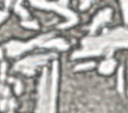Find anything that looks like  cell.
<instances>
[{"mask_svg":"<svg viewBox=\"0 0 128 113\" xmlns=\"http://www.w3.org/2000/svg\"><path fill=\"white\" fill-rule=\"evenodd\" d=\"M122 11H123V17L125 22L128 24V0H120Z\"/></svg>","mask_w":128,"mask_h":113,"instance_id":"cell-10","label":"cell"},{"mask_svg":"<svg viewBox=\"0 0 128 113\" xmlns=\"http://www.w3.org/2000/svg\"><path fill=\"white\" fill-rule=\"evenodd\" d=\"M21 3H22V0H17L16 1V4H15V12L18 13L21 16V18L23 19V21H27V20H29V14L26 11V9H24L22 7Z\"/></svg>","mask_w":128,"mask_h":113,"instance_id":"cell-8","label":"cell"},{"mask_svg":"<svg viewBox=\"0 0 128 113\" xmlns=\"http://www.w3.org/2000/svg\"><path fill=\"white\" fill-rule=\"evenodd\" d=\"M111 13H112V11H111V9H109V8H106V9L102 10L101 12H99V13L97 14V16L93 19L92 24L89 26L90 33H91V34L95 33V31H96L102 24H104L105 22L109 21L110 18H111Z\"/></svg>","mask_w":128,"mask_h":113,"instance_id":"cell-6","label":"cell"},{"mask_svg":"<svg viewBox=\"0 0 128 113\" xmlns=\"http://www.w3.org/2000/svg\"><path fill=\"white\" fill-rule=\"evenodd\" d=\"M95 66V64L93 62H89V63H84V64H80V65H77L75 67V70H88L90 68H93Z\"/></svg>","mask_w":128,"mask_h":113,"instance_id":"cell-12","label":"cell"},{"mask_svg":"<svg viewBox=\"0 0 128 113\" xmlns=\"http://www.w3.org/2000/svg\"><path fill=\"white\" fill-rule=\"evenodd\" d=\"M24 27H26V28H30V29H38V24H37V22L36 21H34V20H27V21H22V23H21Z\"/></svg>","mask_w":128,"mask_h":113,"instance_id":"cell-11","label":"cell"},{"mask_svg":"<svg viewBox=\"0 0 128 113\" xmlns=\"http://www.w3.org/2000/svg\"><path fill=\"white\" fill-rule=\"evenodd\" d=\"M81 45L82 48L72 54V59L99 55L111 58L115 49L128 47V29L117 28L111 31L105 30L100 36L84 38L81 41Z\"/></svg>","mask_w":128,"mask_h":113,"instance_id":"cell-1","label":"cell"},{"mask_svg":"<svg viewBox=\"0 0 128 113\" xmlns=\"http://www.w3.org/2000/svg\"><path fill=\"white\" fill-rule=\"evenodd\" d=\"M15 82V91H16V93L17 94H19L20 92H21V89H22V87H21V83L17 80V81H14Z\"/></svg>","mask_w":128,"mask_h":113,"instance_id":"cell-15","label":"cell"},{"mask_svg":"<svg viewBox=\"0 0 128 113\" xmlns=\"http://www.w3.org/2000/svg\"><path fill=\"white\" fill-rule=\"evenodd\" d=\"M118 91L122 94L124 92V77H123V67L119 68L118 71V84H117Z\"/></svg>","mask_w":128,"mask_h":113,"instance_id":"cell-9","label":"cell"},{"mask_svg":"<svg viewBox=\"0 0 128 113\" xmlns=\"http://www.w3.org/2000/svg\"><path fill=\"white\" fill-rule=\"evenodd\" d=\"M8 16V12L7 10H0V23Z\"/></svg>","mask_w":128,"mask_h":113,"instance_id":"cell-14","label":"cell"},{"mask_svg":"<svg viewBox=\"0 0 128 113\" xmlns=\"http://www.w3.org/2000/svg\"><path fill=\"white\" fill-rule=\"evenodd\" d=\"M54 32L42 34L28 42H19V41H10L5 45L6 53L9 57H15L23 52H26L35 47H46L48 45V41L54 37Z\"/></svg>","mask_w":128,"mask_h":113,"instance_id":"cell-3","label":"cell"},{"mask_svg":"<svg viewBox=\"0 0 128 113\" xmlns=\"http://www.w3.org/2000/svg\"><path fill=\"white\" fill-rule=\"evenodd\" d=\"M56 54L50 53V54H39V55H33V56H28L20 61H18L14 65V70L21 72L25 75L31 76L35 73L37 68L41 65H44L47 63L50 59L55 58Z\"/></svg>","mask_w":128,"mask_h":113,"instance_id":"cell-5","label":"cell"},{"mask_svg":"<svg viewBox=\"0 0 128 113\" xmlns=\"http://www.w3.org/2000/svg\"><path fill=\"white\" fill-rule=\"evenodd\" d=\"M29 1H30L31 5L34 6V7H37V8H40V9H46V10H53V11H56L59 14L65 16L66 19H67L66 22L59 25L58 28H61V29L68 28V27H71V26L75 25L78 22L77 15L73 11L68 9L67 6L61 5L58 1L57 2H50V1H47V0H29Z\"/></svg>","mask_w":128,"mask_h":113,"instance_id":"cell-4","label":"cell"},{"mask_svg":"<svg viewBox=\"0 0 128 113\" xmlns=\"http://www.w3.org/2000/svg\"><path fill=\"white\" fill-rule=\"evenodd\" d=\"M116 66V62L112 58H107L105 61H103L99 66V72L104 75L111 74Z\"/></svg>","mask_w":128,"mask_h":113,"instance_id":"cell-7","label":"cell"},{"mask_svg":"<svg viewBox=\"0 0 128 113\" xmlns=\"http://www.w3.org/2000/svg\"><path fill=\"white\" fill-rule=\"evenodd\" d=\"M58 82V63L55 61L52 65L51 76H48L46 68L43 69L39 82V98L36 113H55L56 91Z\"/></svg>","mask_w":128,"mask_h":113,"instance_id":"cell-2","label":"cell"},{"mask_svg":"<svg viewBox=\"0 0 128 113\" xmlns=\"http://www.w3.org/2000/svg\"><path fill=\"white\" fill-rule=\"evenodd\" d=\"M93 1H96V0H80V6H79L80 9H81V10L87 9Z\"/></svg>","mask_w":128,"mask_h":113,"instance_id":"cell-13","label":"cell"},{"mask_svg":"<svg viewBox=\"0 0 128 113\" xmlns=\"http://www.w3.org/2000/svg\"><path fill=\"white\" fill-rule=\"evenodd\" d=\"M58 2L64 6H67V4H68V0H58Z\"/></svg>","mask_w":128,"mask_h":113,"instance_id":"cell-16","label":"cell"}]
</instances>
